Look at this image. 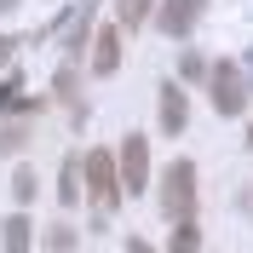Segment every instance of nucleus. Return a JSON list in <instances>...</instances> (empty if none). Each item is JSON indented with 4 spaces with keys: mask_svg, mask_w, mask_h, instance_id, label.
<instances>
[{
    "mask_svg": "<svg viewBox=\"0 0 253 253\" xmlns=\"http://www.w3.org/2000/svg\"><path fill=\"white\" fill-rule=\"evenodd\" d=\"M81 178H86V190H92L98 213H110V207L121 202V173H115V156H110V150H92V156L81 161Z\"/></svg>",
    "mask_w": 253,
    "mask_h": 253,
    "instance_id": "2",
    "label": "nucleus"
},
{
    "mask_svg": "<svg viewBox=\"0 0 253 253\" xmlns=\"http://www.w3.org/2000/svg\"><path fill=\"white\" fill-rule=\"evenodd\" d=\"M115 173H121V196H144V184H150V144H144V132H126L121 138Z\"/></svg>",
    "mask_w": 253,
    "mask_h": 253,
    "instance_id": "3",
    "label": "nucleus"
},
{
    "mask_svg": "<svg viewBox=\"0 0 253 253\" xmlns=\"http://www.w3.org/2000/svg\"><path fill=\"white\" fill-rule=\"evenodd\" d=\"M6 104H12V86H0V110H6Z\"/></svg>",
    "mask_w": 253,
    "mask_h": 253,
    "instance_id": "19",
    "label": "nucleus"
},
{
    "mask_svg": "<svg viewBox=\"0 0 253 253\" xmlns=\"http://www.w3.org/2000/svg\"><path fill=\"white\" fill-rule=\"evenodd\" d=\"M207 81H213V110H219V115H236L242 104H248V86H242L236 63H213Z\"/></svg>",
    "mask_w": 253,
    "mask_h": 253,
    "instance_id": "4",
    "label": "nucleus"
},
{
    "mask_svg": "<svg viewBox=\"0 0 253 253\" xmlns=\"http://www.w3.org/2000/svg\"><path fill=\"white\" fill-rule=\"evenodd\" d=\"M248 150H253V126H248Z\"/></svg>",
    "mask_w": 253,
    "mask_h": 253,
    "instance_id": "20",
    "label": "nucleus"
},
{
    "mask_svg": "<svg viewBox=\"0 0 253 253\" xmlns=\"http://www.w3.org/2000/svg\"><path fill=\"white\" fill-rule=\"evenodd\" d=\"M86 46H92V69L98 75H115V63H121V35H115V23H98V35Z\"/></svg>",
    "mask_w": 253,
    "mask_h": 253,
    "instance_id": "6",
    "label": "nucleus"
},
{
    "mask_svg": "<svg viewBox=\"0 0 253 253\" xmlns=\"http://www.w3.org/2000/svg\"><path fill=\"white\" fill-rule=\"evenodd\" d=\"M58 202H81V161H63V184H58Z\"/></svg>",
    "mask_w": 253,
    "mask_h": 253,
    "instance_id": "10",
    "label": "nucleus"
},
{
    "mask_svg": "<svg viewBox=\"0 0 253 253\" xmlns=\"http://www.w3.org/2000/svg\"><path fill=\"white\" fill-rule=\"evenodd\" d=\"M29 138V132H23V126H6V132H0V156H6V150H17V144Z\"/></svg>",
    "mask_w": 253,
    "mask_h": 253,
    "instance_id": "16",
    "label": "nucleus"
},
{
    "mask_svg": "<svg viewBox=\"0 0 253 253\" xmlns=\"http://www.w3.org/2000/svg\"><path fill=\"white\" fill-rule=\"evenodd\" d=\"M196 248H202V230H196V219H184L173 230V248H167V253H196Z\"/></svg>",
    "mask_w": 253,
    "mask_h": 253,
    "instance_id": "9",
    "label": "nucleus"
},
{
    "mask_svg": "<svg viewBox=\"0 0 253 253\" xmlns=\"http://www.w3.org/2000/svg\"><path fill=\"white\" fill-rule=\"evenodd\" d=\"M29 230H35V224L23 219V213H12V219L0 224V248H6V253H29Z\"/></svg>",
    "mask_w": 253,
    "mask_h": 253,
    "instance_id": "8",
    "label": "nucleus"
},
{
    "mask_svg": "<svg viewBox=\"0 0 253 253\" xmlns=\"http://www.w3.org/2000/svg\"><path fill=\"white\" fill-rule=\"evenodd\" d=\"M35 190H41L35 167H17V173H12V196H17V202H35Z\"/></svg>",
    "mask_w": 253,
    "mask_h": 253,
    "instance_id": "11",
    "label": "nucleus"
},
{
    "mask_svg": "<svg viewBox=\"0 0 253 253\" xmlns=\"http://www.w3.org/2000/svg\"><path fill=\"white\" fill-rule=\"evenodd\" d=\"M52 253H75V230H69V224L52 230Z\"/></svg>",
    "mask_w": 253,
    "mask_h": 253,
    "instance_id": "15",
    "label": "nucleus"
},
{
    "mask_svg": "<svg viewBox=\"0 0 253 253\" xmlns=\"http://www.w3.org/2000/svg\"><path fill=\"white\" fill-rule=\"evenodd\" d=\"M161 207H167V219H196V167L190 161H173L167 173H161Z\"/></svg>",
    "mask_w": 253,
    "mask_h": 253,
    "instance_id": "1",
    "label": "nucleus"
},
{
    "mask_svg": "<svg viewBox=\"0 0 253 253\" xmlns=\"http://www.w3.org/2000/svg\"><path fill=\"white\" fill-rule=\"evenodd\" d=\"M178 75H184V81H196V75H207V63L196 58V52H184V58H178Z\"/></svg>",
    "mask_w": 253,
    "mask_h": 253,
    "instance_id": "14",
    "label": "nucleus"
},
{
    "mask_svg": "<svg viewBox=\"0 0 253 253\" xmlns=\"http://www.w3.org/2000/svg\"><path fill=\"white\" fill-rule=\"evenodd\" d=\"M126 253H156V248H150L144 236H132V242H126Z\"/></svg>",
    "mask_w": 253,
    "mask_h": 253,
    "instance_id": "17",
    "label": "nucleus"
},
{
    "mask_svg": "<svg viewBox=\"0 0 253 253\" xmlns=\"http://www.w3.org/2000/svg\"><path fill=\"white\" fill-rule=\"evenodd\" d=\"M202 12H207V0H167V6H161V29L173 35V41H184Z\"/></svg>",
    "mask_w": 253,
    "mask_h": 253,
    "instance_id": "5",
    "label": "nucleus"
},
{
    "mask_svg": "<svg viewBox=\"0 0 253 253\" xmlns=\"http://www.w3.org/2000/svg\"><path fill=\"white\" fill-rule=\"evenodd\" d=\"M184 92H178V86H161V132H167V138H178V132H184Z\"/></svg>",
    "mask_w": 253,
    "mask_h": 253,
    "instance_id": "7",
    "label": "nucleus"
},
{
    "mask_svg": "<svg viewBox=\"0 0 253 253\" xmlns=\"http://www.w3.org/2000/svg\"><path fill=\"white\" fill-rule=\"evenodd\" d=\"M115 12H121V23H126V29H138L144 17H150V0H115Z\"/></svg>",
    "mask_w": 253,
    "mask_h": 253,
    "instance_id": "12",
    "label": "nucleus"
},
{
    "mask_svg": "<svg viewBox=\"0 0 253 253\" xmlns=\"http://www.w3.org/2000/svg\"><path fill=\"white\" fill-rule=\"evenodd\" d=\"M17 6H23V0H0V17H6V12H17Z\"/></svg>",
    "mask_w": 253,
    "mask_h": 253,
    "instance_id": "18",
    "label": "nucleus"
},
{
    "mask_svg": "<svg viewBox=\"0 0 253 253\" xmlns=\"http://www.w3.org/2000/svg\"><path fill=\"white\" fill-rule=\"evenodd\" d=\"M52 98H75V63H63L52 75Z\"/></svg>",
    "mask_w": 253,
    "mask_h": 253,
    "instance_id": "13",
    "label": "nucleus"
}]
</instances>
